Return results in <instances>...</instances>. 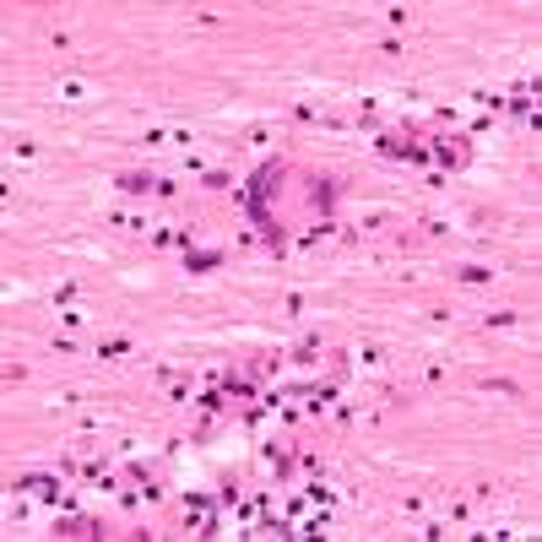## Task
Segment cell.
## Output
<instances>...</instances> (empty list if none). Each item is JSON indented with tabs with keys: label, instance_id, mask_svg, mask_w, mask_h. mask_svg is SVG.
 <instances>
[{
	"label": "cell",
	"instance_id": "5",
	"mask_svg": "<svg viewBox=\"0 0 542 542\" xmlns=\"http://www.w3.org/2000/svg\"><path fill=\"white\" fill-rule=\"evenodd\" d=\"M429 158H434V163H445V168H456V163H466V146H445V141H439Z\"/></svg>",
	"mask_w": 542,
	"mask_h": 542
},
{
	"label": "cell",
	"instance_id": "7",
	"mask_svg": "<svg viewBox=\"0 0 542 542\" xmlns=\"http://www.w3.org/2000/svg\"><path fill=\"white\" fill-rule=\"evenodd\" d=\"M304 494H310V504H320V510H331V504H336V488H326V482H310Z\"/></svg>",
	"mask_w": 542,
	"mask_h": 542
},
{
	"label": "cell",
	"instance_id": "6",
	"mask_svg": "<svg viewBox=\"0 0 542 542\" xmlns=\"http://www.w3.org/2000/svg\"><path fill=\"white\" fill-rule=\"evenodd\" d=\"M314 358H320V336H304V342L293 347V358H288V363H314Z\"/></svg>",
	"mask_w": 542,
	"mask_h": 542
},
{
	"label": "cell",
	"instance_id": "10",
	"mask_svg": "<svg viewBox=\"0 0 542 542\" xmlns=\"http://www.w3.org/2000/svg\"><path fill=\"white\" fill-rule=\"evenodd\" d=\"M310 195H314V207H331V201H336V185H331V179H320Z\"/></svg>",
	"mask_w": 542,
	"mask_h": 542
},
{
	"label": "cell",
	"instance_id": "2",
	"mask_svg": "<svg viewBox=\"0 0 542 542\" xmlns=\"http://www.w3.org/2000/svg\"><path fill=\"white\" fill-rule=\"evenodd\" d=\"M185 526H190V531H201V537H211V526H217V521H211V504L201 499V494H185Z\"/></svg>",
	"mask_w": 542,
	"mask_h": 542
},
{
	"label": "cell",
	"instance_id": "4",
	"mask_svg": "<svg viewBox=\"0 0 542 542\" xmlns=\"http://www.w3.org/2000/svg\"><path fill=\"white\" fill-rule=\"evenodd\" d=\"M82 478L92 482V488H114V472H109L104 461H82Z\"/></svg>",
	"mask_w": 542,
	"mask_h": 542
},
{
	"label": "cell",
	"instance_id": "11",
	"mask_svg": "<svg viewBox=\"0 0 542 542\" xmlns=\"http://www.w3.org/2000/svg\"><path fill=\"white\" fill-rule=\"evenodd\" d=\"M266 466H271V472H277V478H282V472H288V456H282L277 445H266Z\"/></svg>",
	"mask_w": 542,
	"mask_h": 542
},
{
	"label": "cell",
	"instance_id": "13",
	"mask_svg": "<svg viewBox=\"0 0 542 542\" xmlns=\"http://www.w3.org/2000/svg\"><path fill=\"white\" fill-rule=\"evenodd\" d=\"M130 353V342H120V336H114V342H104V347H98V358H125Z\"/></svg>",
	"mask_w": 542,
	"mask_h": 542
},
{
	"label": "cell",
	"instance_id": "8",
	"mask_svg": "<svg viewBox=\"0 0 542 542\" xmlns=\"http://www.w3.org/2000/svg\"><path fill=\"white\" fill-rule=\"evenodd\" d=\"M120 190H125V195H146L152 179H146V174H120Z\"/></svg>",
	"mask_w": 542,
	"mask_h": 542
},
{
	"label": "cell",
	"instance_id": "1",
	"mask_svg": "<svg viewBox=\"0 0 542 542\" xmlns=\"http://www.w3.org/2000/svg\"><path fill=\"white\" fill-rule=\"evenodd\" d=\"M277 179H282V163H266L260 174H255V185H250V195H244V207H250V217L260 223L266 217V195L277 190Z\"/></svg>",
	"mask_w": 542,
	"mask_h": 542
},
{
	"label": "cell",
	"instance_id": "9",
	"mask_svg": "<svg viewBox=\"0 0 542 542\" xmlns=\"http://www.w3.org/2000/svg\"><path fill=\"white\" fill-rule=\"evenodd\" d=\"M380 152H385V158H407L412 141H401V136H380Z\"/></svg>",
	"mask_w": 542,
	"mask_h": 542
},
{
	"label": "cell",
	"instance_id": "12",
	"mask_svg": "<svg viewBox=\"0 0 542 542\" xmlns=\"http://www.w3.org/2000/svg\"><path fill=\"white\" fill-rule=\"evenodd\" d=\"M456 277H461V282H488V277H494V271H488V266H461Z\"/></svg>",
	"mask_w": 542,
	"mask_h": 542
},
{
	"label": "cell",
	"instance_id": "14",
	"mask_svg": "<svg viewBox=\"0 0 542 542\" xmlns=\"http://www.w3.org/2000/svg\"><path fill=\"white\" fill-rule=\"evenodd\" d=\"M211 266H217V255H211V250H195V255H190V271H211Z\"/></svg>",
	"mask_w": 542,
	"mask_h": 542
},
{
	"label": "cell",
	"instance_id": "3",
	"mask_svg": "<svg viewBox=\"0 0 542 542\" xmlns=\"http://www.w3.org/2000/svg\"><path fill=\"white\" fill-rule=\"evenodd\" d=\"M22 494H33V499H60V478H43V472H33V478H17Z\"/></svg>",
	"mask_w": 542,
	"mask_h": 542
},
{
	"label": "cell",
	"instance_id": "15",
	"mask_svg": "<svg viewBox=\"0 0 542 542\" xmlns=\"http://www.w3.org/2000/svg\"><path fill=\"white\" fill-rule=\"evenodd\" d=\"M201 412H207V417L223 412V391H207V396H201Z\"/></svg>",
	"mask_w": 542,
	"mask_h": 542
}]
</instances>
